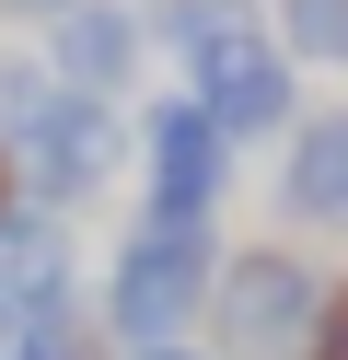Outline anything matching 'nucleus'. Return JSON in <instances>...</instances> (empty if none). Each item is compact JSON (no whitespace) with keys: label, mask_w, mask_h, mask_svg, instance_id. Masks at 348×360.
<instances>
[{"label":"nucleus","mask_w":348,"mask_h":360,"mask_svg":"<svg viewBox=\"0 0 348 360\" xmlns=\"http://www.w3.org/2000/svg\"><path fill=\"white\" fill-rule=\"evenodd\" d=\"M221 221H162L139 210L128 233H116L105 256V290H93V314H105L116 349H186V337L209 326V290H221Z\"/></svg>","instance_id":"1"},{"label":"nucleus","mask_w":348,"mask_h":360,"mask_svg":"<svg viewBox=\"0 0 348 360\" xmlns=\"http://www.w3.org/2000/svg\"><path fill=\"white\" fill-rule=\"evenodd\" d=\"M325 290H337V267L302 256L290 233H278V244H232L198 337H209L221 360H302V337L325 326Z\"/></svg>","instance_id":"2"},{"label":"nucleus","mask_w":348,"mask_h":360,"mask_svg":"<svg viewBox=\"0 0 348 360\" xmlns=\"http://www.w3.org/2000/svg\"><path fill=\"white\" fill-rule=\"evenodd\" d=\"M186 94H198L244 151H267V140H290V128H302V58L278 47L267 12H244V24H221L198 58H186Z\"/></svg>","instance_id":"3"},{"label":"nucleus","mask_w":348,"mask_h":360,"mask_svg":"<svg viewBox=\"0 0 348 360\" xmlns=\"http://www.w3.org/2000/svg\"><path fill=\"white\" fill-rule=\"evenodd\" d=\"M232 163H244V140H232L186 82L151 94V117H139V210H162V221H221Z\"/></svg>","instance_id":"4"},{"label":"nucleus","mask_w":348,"mask_h":360,"mask_svg":"<svg viewBox=\"0 0 348 360\" xmlns=\"http://www.w3.org/2000/svg\"><path fill=\"white\" fill-rule=\"evenodd\" d=\"M12 163H23V198H35V210L82 221L93 198H105L116 174L139 163V128H128V105H93V94H58V117H46L35 140L12 151Z\"/></svg>","instance_id":"5"},{"label":"nucleus","mask_w":348,"mask_h":360,"mask_svg":"<svg viewBox=\"0 0 348 360\" xmlns=\"http://www.w3.org/2000/svg\"><path fill=\"white\" fill-rule=\"evenodd\" d=\"M267 198H278V233H348V105H302Z\"/></svg>","instance_id":"6"},{"label":"nucleus","mask_w":348,"mask_h":360,"mask_svg":"<svg viewBox=\"0 0 348 360\" xmlns=\"http://www.w3.org/2000/svg\"><path fill=\"white\" fill-rule=\"evenodd\" d=\"M46 58H58V82H70V94H93V105H128V94H139V70H151L139 0H93V12L46 24Z\"/></svg>","instance_id":"7"},{"label":"nucleus","mask_w":348,"mask_h":360,"mask_svg":"<svg viewBox=\"0 0 348 360\" xmlns=\"http://www.w3.org/2000/svg\"><path fill=\"white\" fill-rule=\"evenodd\" d=\"M58 94H70V82H58V58H46V47H0V151L35 140V128L58 117Z\"/></svg>","instance_id":"8"},{"label":"nucleus","mask_w":348,"mask_h":360,"mask_svg":"<svg viewBox=\"0 0 348 360\" xmlns=\"http://www.w3.org/2000/svg\"><path fill=\"white\" fill-rule=\"evenodd\" d=\"M244 12H255V0H139V35H151V58L186 70V58H198L221 24H244Z\"/></svg>","instance_id":"9"},{"label":"nucleus","mask_w":348,"mask_h":360,"mask_svg":"<svg viewBox=\"0 0 348 360\" xmlns=\"http://www.w3.org/2000/svg\"><path fill=\"white\" fill-rule=\"evenodd\" d=\"M267 24L302 70H348V0H267Z\"/></svg>","instance_id":"10"},{"label":"nucleus","mask_w":348,"mask_h":360,"mask_svg":"<svg viewBox=\"0 0 348 360\" xmlns=\"http://www.w3.org/2000/svg\"><path fill=\"white\" fill-rule=\"evenodd\" d=\"M302 360H348V279H337V290H325V326H314V337H302Z\"/></svg>","instance_id":"11"},{"label":"nucleus","mask_w":348,"mask_h":360,"mask_svg":"<svg viewBox=\"0 0 348 360\" xmlns=\"http://www.w3.org/2000/svg\"><path fill=\"white\" fill-rule=\"evenodd\" d=\"M70 12H93V0H0V24H70Z\"/></svg>","instance_id":"12"},{"label":"nucleus","mask_w":348,"mask_h":360,"mask_svg":"<svg viewBox=\"0 0 348 360\" xmlns=\"http://www.w3.org/2000/svg\"><path fill=\"white\" fill-rule=\"evenodd\" d=\"M23 210H35V198H23V163H12V151H0V233H12Z\"/></svg>","instance_id":"13"},{"label":"nucleus","mask_w":348,"mask_h":360,"mask_svg":"<svg viewBox=\"0 0 348 360\" xmlns=\"http://www.w3.org/2000/svg\"><path fill=\"white\" fill-rule=\"evenodd\" d=\"M116 360H221L209 337H186V349H116Z\"/></svg>","instance_id":"14"}]
</instances>
